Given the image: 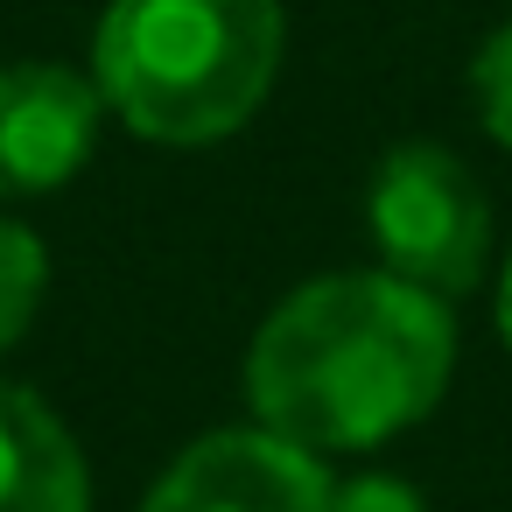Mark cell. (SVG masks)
Masks as SVG:
<instances>
[{"label":"cell","instance_id":"6da1fadb","mask_svg":"<svg viewBox=\"0 0 512 512\" xmlns=\"http://www.w3.org/2000/svg\"><path fill=\"white\" fill-rule=\"evenodd\" d=\"M456 372L449 302L400 274H323L295 288L246 351L253 421L309 456L379 449L435 414Z\"/></svg>","mask_w":512,"mask_h":512},{"label":"cell","instance_id":"7a4b0ae2","mask_svg":"<svg viewBox=\"0 0 512 512\" xmlns=\"http://www.w3.org/2000/svg\"><path fill=\"white\" fill-rule=\"evenodd\" d=\"M281 50V0H113L92 36V85L141 141L204 148L267 106Z\"/></svg>","mask_w":512,"mask_h":512},{"label":"cell","instance_id":"3957f363","mask_svg":"<svg viewBox=\"0 0 512 512\" xmlns=\"http://www.w3.org/2000/svg\"><path fill=\"white\" fill-rule=\"evenodd\" d=\"M365 225H372L386 274H400L442 302L470 295L484 274V253H491V204H484L477 176L449 148H428V141H407L372 169Z\"/></svg>","mask_w":512,"mask_h":512},{"label":"cell","instance_id":"277c9868","mask_svg":"<svg viewBox=\"0 0 512 512\" xmlns=\"http://www.w3.org/2000/svg\"><path fill=\"white\" fill-rule=\"evenodd\" d=\"M141 512H330V470L260 421L218 428L155 477Z\"/></svg>","mask_w":512,"mask_h":512},{"label":"cell","instance_id":"5b68a950","mask_svg":"<svg viewBox=\"0 0 512 512\" xmlns=\"http://www.w3.org/2000/svg\"><path fill=\"white\" fill-rule=\"evenodd\" d=\"M99 85L64 64H8L0 71V204L64 190L99 141Z\"/></svg>","mask_w":512,"mask_h":512},{"label":"cell","instance_id":"8992f818","mask_svg":"<svg viewBox=\"0 0 512 512\" xmlns=\"http://www.w3.org/2000/svg\"><path fill=\"white\" fill-rule=\"evenodd\" d=\"M0 512H92L78 435L15 379H0Z\"/></svg>","mask_w":512,"mask_h":512},{"label":"cell","instance_id":"52a82bcc","mask_svg":"<svg viewBox=\"0 0 512 512\" xmlns=\"http://www.w3.org/2000/svg\"><path fill=\"white\" fill-rule=\"evenodd\" d=\"M43 281H50V253L29 225L0 218V351H8L29 323H36V302H43Z\"/></svg>","mask_w":512,"mask_h":512},{"label":"cell","instance_id":"ba28073f","mask_svg":"<svg viewBox=\"0 0 512 512\" xmlns=\"http://www.w3.org/2000/svg\"><path fill=\"white\" fill-rule=\"evenodd\" d=\"M470 92H477V120L498 148H512V22L498 36H484L477 64H470Z\"/></svg>","mask_w":512,"mask_h":512},{"label":"cell","instance_id":"9c48e42d","mask_svg":"<svg viewBox=\"0 0 512 512\" xmlns=\"http://www.w3.org/2000/svg\"><path fill=\"white\" fill-rule=\"evenodd\" d=\"M330 512H421V491H414L407 477L358 470V477L330 484Z\"/></svg>","mask_w":512,"mask_h":512},{"label":"cell","instance_id":"30bf717a","mask_svg":"<svg viewBox=\"0 0 512 512\" xmlns=\"http://www.w3.org/2000/svg\"><path fill=\"white\" fill-rule=\"evenodd\" d=\"M498 337L512 344V260H505V281H498Z\"/></svg>","mask_w":512,"mask_h":512}]
</instances>
